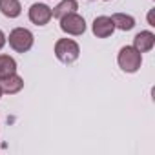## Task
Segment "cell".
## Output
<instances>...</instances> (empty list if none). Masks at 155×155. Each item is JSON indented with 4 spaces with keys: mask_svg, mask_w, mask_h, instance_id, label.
<instances>
[{
    "mask_svg": "<svg viewBox=\"0 0 155 155\" xmlns=\"http://www.w3.org/2000/svg\"><path fill=\"white\" fill-rule=\"evenodd\" d=\"M55 57L62 64H73L81 57V46L73 38H58L55 42Z\"/></svg>",
    "mask_w": 155,
    "mask_h": 155,
    "instance_id": "1",
    "label": "cell"
},
{
    "mask_svg": "<svg viewBox=\"0 0 155 155\" xmlns=\"http://www.w3.org/2000/svg\"><path fill=\"white\" fill-rule=\"evenodd\" d=\"M117 62L122 71L135 73L142 66V53H139L133 46H124V48H120V51L117 55Z\"/></svg>",
    "mask_w": 155,
    "mask_h": 155,
    "instance_id": "2",
    "label": "cell"
},
{
    "mask_svg": "<svg viewBox=\"0 0 155 155\" xmlns=\"http://www.w3.org/2000/svg\"><path fill=\"white\" fill-rule=\"evenodd\" d=\"M8 42L9 46L17 51V53H28L31 48H33V42H35V37L29 29L26 28H15L9 37H8Z\"/></svg>",
    "mask_w": 155,
    "mask_h": 155,
    "instance_id": "3",
    "label": "cell"
},
{
    "mask_svg": "<svg viewBox=\"0 0 155 155\" xmlns=\"http://www.w3.org/2000/svg\"><path fill=\"white\" fill-rule=\"evenodd\" d=\"M60 29L66 33V35H73V37H79L86 31V20L84 17H81L79 13H69V15H64L60 18Z\"/></svg>",
    "mask_w": 155,
    "mask_h": 155,
    "instance_id": "4",
    "label": "cell"
},
{
    "mask_svg": "<svg viewBox=\"0 0 155 155\" xmlns=\"http://www.w3.org/2000/svg\"><path fill=\"white\" fill-rule=\"evenodd\" d=\"M28 17H29V20H31L35 26H46V24L53 18V13H51V8H49V6L37 2V4H33V6L29 8Z\"/></svg>",
    "mask_w": 155,
    "mask_h": 155,
    "instance_id": "5",
    "label": "cell"
},
{
    "mask_svg": "<svg viewBox=\"0 0 155 155\" xmlns=\"http://www.w3.org/2000/svg\"><path fill=\"white\" fill-rule=\"evenodd\" d=\"M91 31H93V35L97 38H108V37H111L113 31H115V26H113L111 17H104V15L102 17H97L93 20V24H91Z\"/></svg>",
    "mask_w": 155,
    "mask_h": 155,
    "instance_id": "6",
    "label": "cell"
},
{
    "mask_svg": "<svg viewBox=\"0 0 155 155\" xmlns=\"http://www.w3.org/2000/svg\"><path fill=\"white\" fill-rule=\"evenodd\" d=\"M22 88H24V79H22L20 75H17V73H11V75L2 77V79H0V90H2V93L15 95Z\"/></svg>",
    "mask_w": 155,
    "mask_h": 155,
    "instance_id": "7",
    "label": "cell"
},
{
    "mask_svg": "<svg viewBox=\"0 0 155 155\" xmlns=\"http://www.w3.org/2000/svg\"><path fill=\"white\" fill-rule=\"evenodd\" d=\"M153 46H155V35L151 31H148V29L137 33L135 38H133V48L139 53H148V51L153 49Z\"/></svg>",
    "mask_w": 155,
    "mask_h": 155,
    "instance_id": "8",
    "label": "cell"
},
{
    "mask_svg": "<svg viewBox=\"0 0 155 155\" xmlns=\"http://www.w3.org/2000/svg\"><path fill=\"white\" fill-rule=\"evenodd\" d=\"M0 13L8 18H17L22 13L20 0H0Z\"/></svg>",
    "mask_w": 155,
    "mask_h": 155,
    "instance_id": "9",
    "label": "cell"
},
{
    "mask_svg": "<svg viewBox=\"0 0 155 155\" xmlns=\"http://www.w3.org/2000/svg\"><path fill=\"white\" fill-rule=\"evenodd\" d=\"M111 20H113L115 29H120V31H131L135 28V18L126 13H115L111 15Z\"/></svg>",
    "mask_w": 155,
    "mask_h": 155,
    "instance_id": "10",
    "label": "cell"
},
{
    "mask_svg": "<svg viewBox=\"0 0 155 155\" xmlns=\"http://www.w3.org/2000/svg\"><path fill=\"white\" fill-rule=\"evenodd\" d=\"M77 9H79V2H77V0H62L58 6H55V8L51 9V13H53V17H55V18H58V20H60L64 15L75 13Z\"/></svg>",
    "mask_w": 155,
    "mask_h": 155,
    "instance_id": "11",
    "label": "cell"
},
{
    "mask_svg": "<svg viewBox=\"0 0 155 155\" xmlns=\"http://www.w3.org/2000/svg\"><path fill=\"white\" fill-rule=\"evenodd\" d=\"M11 73H17V62L9 55H0V79L8 77Z\"/></svg>",
    "mask_w": 155,
    "mask_h": 155,
    "instance_id": "12",
    "label": "cell"
},
{
    "mask_svg": "<svg viewBox=\"0 0 155 155\" xmlns=\"http://www.w3.org/2000/svg\"><path fill=\"white\" fill-rule=\"evenodd\" d=\"M6 42H8V37L4 35V31H2V29H0V49L6 46Z\"/></svg>",
    "mask_w": 155,
    "mask_h": 155,
    "instance_id": "13",
    "label": "cell"
},
{
    "mask_svg": "<svg viewBox=\"0 0 155 155\" xmlns=\"http://www.w3.org/2000/svg\"><path fill=\"white\" fill-rule=\"evenodd\" d=\"M148 24H150V26H155V20H153V9L148 13Z\"/></svg>",
    "mask_w": 155,
    "mask_h": 155,
    "instance_id": "14",
    "label": "cell"
},
{
    "mask_svg": "<svg viewBox=\"0 0 155 155\" xmlns=\"http://www.w3.org/2000/svg\"><path fill=\"white\" fill-rule=\"evenodd\" d=\"M0 97H2V90H0Z\"/></svg>",
    "mask_w": 155,
    "mask_h": 155,
    "instance_id": "15",
    "label": "cell"
},
{
    "mask_svg": "<svg viewBox=\"0 0 155 155\" xmlns=\"http://www.w3.org/2000/svg\"><path fill=\"white\" fill-rule=\"evenodd\" d=\"M104 2H110V0H104Z\"/></svg>",
    "mask_w": 155,
    "mask_h": 155,
    "instance_id": "16",
    "label": "cell"
}]
</instances>
